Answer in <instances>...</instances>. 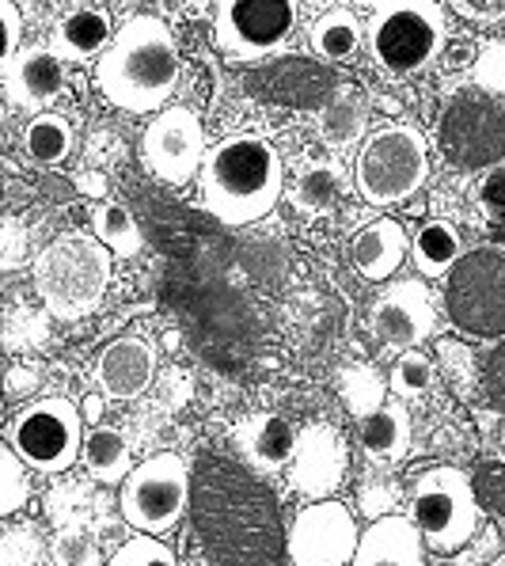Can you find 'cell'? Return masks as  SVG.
Returning a JSON list of instances; mask_svg holds the SVG:
<instances>
[{"instance_id": "6da1fadb", "label": "cell", "mask_w": 505, "mask_h": 566, "mask_svg": "<svg viewBox=\"0 0 505 566\" xmlns=\"http://www.w3.org/2000/svg\"><path fill=\"white\" fill-rule=\"evenodd\" d=\"M182 76L179 42L156 15H134L115 31L111 46L95 61V88L126 115L160 111L176 95Z\"/></svg>"}, {"instance_id": "7a4b0ae2", "label": "cell", "mask_w": 505, "mask_h": 566, "mask_svg": "<svg viewBox=\"0 0 505 566\" xmlns=\"http://www.w3.org/2000/svg\"><path fill=\"white\" fill-rule=\"evenodd\" d=\"M285 195L282 153L259 134H229L209 145L198 168V198L221 224L263 221Z\"/></svg>"}, {"instance_id": "3957f363", "label": "cell", "mask_w": 505, "mask_h": 566, "mask_svg": "<svg viewBox=\"0 0 505 566\" xmlns=\"http://www.w3.org/2000/svg\"><path fill=\"white\" fill-rule=\"evenodd\" d=\"M111 259L115 255L88 232H65V237L50 240L31 266L34 293L46 304L50 316L65 319V324L92 316L107 297Z\"/></svg>"}, {"instance_id": "277c9868", "label": "cell", "mask_w": 505, "mask_h": 566, "mask_svg": "<svg viewBox=\"0 0 505 566\" xmlns=\"http://www.w3.org/2000/svg\"><path fill=\"white\" fill-rule=\"evenodd\" d=\"M430 179V145L407 122H388L365 134L354 156V190L369 206L388 209L407 202Z\"/></svg>"}, {"instance_id": "5b68a950", "label": "cell", "mask_w": 505, "mask_h": 566, "mask_svg": "<svg viewBox=\"0 0 505 566\" xmlns=\"http://www.w3.org/2000/svg\"><path fill=\"white\" fill-rule=\"evenodd\" d=\"M445 12L438 0H388L365 28L369 54L391 76H414L445 46Z\"/></svg>"}, {"instance_id": "8992f818", "label": "cell", "mask_w": 505, "mask_h": 566, "mask_svg": "<svg viewBox=\"0 0 505 566\" xmlns=\"http://www.w3.org/2000/svg\"><path fill=\"white\" fill-rule=\"evenodd\" d=\"M407 506H411V521L425 547H433L438 555H456L483 528V510H478L472 479L449 464L414 475Z\"/></svg>"}, {"instance_id": "52a82bcc", "label": "cell", "mask_w": 505, "mask_h": 566, "mask_svg": "<svg viewBox=\"0 0 505 566\" xmlns=\"http://www.w3.org/2000/svg\"><path fill=\"white\" fill-rule=\"evenodd\" d=\"M449 324L464 338L494 343L505 335V251L475 248L445 274Z\"/></svg>"}, {"instance_id": "ba28073f", "label": "cell", "mask_w": 505, "mask_h": 566, "mask_svg": "<svg viewBox=\"0 0 505 566\" xmlns=\"http://www.w3.org/2000/svg\"><path fill=\"white\" fill-rule=\"evenodd\" d=\"M84 415L73 399H34L8 422V449L42 475H57L81 460Z\"/></svg>"}, {"instance_id": "9c48e42d", "label": "cell", "mask_w": 505, "mask_h": 566, "mask_svg": "<svg viewBox=\"0 0 505 566\" xmlns=\"http://www.w3.org/2000/svg\"><path fill=\"white\" fill-rule=\"evenodd\" d=\"M190 502V468L179 452H156L122 479L118 510L134 533L164 536L182 521Z\"/></svg>"}, {"instance_id": "30bf717a", "label": "cell", "mask_w": 505, "mask_h": 566, "mask_svg": "<svg viewBox=\"0 0 505 566\" xmlns=\"http://www.w3.org/2000/svg\"><path fill=\"white\" fill-rule=\"evenodd\" d=\"M433 137L456 171H486L505 160V103L483 92L456 95L441 111Z\"/></svg>"}, {"instance_id": "8fae6325", "label": "cell", "mask_w": 505, "mask_h": 566, "mask_svg": "<svg viewBox=\"0 0 505 566\" xmlns=\"http://www.w3.org/2000/svg\"><path fill=\"white\" fill-rule=\"evenodd\" d=\"M301 0H221L213 39L229 61H263L290 46Z\"/></svg>"}, {"instance_id": "7c38bea8", "label": "cell", "mask_w": 505, "mask_h": 566, "mask_svg": "<svg viewBox=\"0 0 505 566\" xmlns=\"http://www.w3.org/2000/svg\"><path fill=\"white\" fill-rule=\"evenodd\" d=\"M206 156V129L190 107H164L141 134V160L156 179L182 187L198 179Z\"/></svg>"}, {"instance_id": "4fadbf2b", "label": "cell", "mask_w": 505, "mask_h": 566, "mask_svg": "<svg viewBox=\"0 0 505 566\" xmlns=\"http://www.w3.org/2000/svg\"><path fill=\"white\" fill-rule=\"evenodd\" d=\"M357 533L354 510L335 499L308 502L290 525V563L293 566H350Z\"/></svg>"}, {"instance_id": "5bb4252c", "label": "cell", "mask_w": 505, "mask_h": 566, "mask_svg": "<svg viewBox=\"0 0 505 566\" xmlns=\"http://www.w3.org/2000/svg\"><path fill=\"white\" fill-rule=\"evenodd\" d=\"M369 331L385 350H414L438 331V304L422 282H391L369 304Z\"/></svg>"}, {"instance_id": "9a60e30c", "label": "cell", "mask_w": 505, "mask_h": 566, "mask_svg": "<svg viewBox=\"0 0 505 566\" xmlns=\"http://www.w3.org/2000/svg\"><path fill=\"white\" fill-rule=\"evenodd\" d=\"M346 468H350V449H346L343 430L330 422H312L297 433V452L290 460V491L308 502L330 499L346 483Z\"/></svg>"}, {"instance_id": "2e32d148", "label": "cell", "mask_w": 505, "mask_h": 566, "mask_svg": "<svg viewBox=\"0 0 505 566\" xmlns=\"http://www.w3.org/2000/svg\"><path fill=\"white\" fill-rule=\"evenodd\" d=\"M338 73L327 61L308 57H282L270 65L255 69L248 76V92L274 107H297V111H319L338 88Z\"/></svg>"}, {"instance_id": "e0dca14e", "label": "cell", "mask_w": 505, "mask_h": 566, "mask_svg": "<svg viewBox=\"0 0 505 566\" xmlns=\"http://www.w3.org/2000/svg\"><path fill=\"white\" fill-rule=\"evenodd\" d=\"M156 346L141 335H122L107 343L95 358V385L107 399H129L145 396L156 380Z\"/></svg>"}, {"instance_id": "ac0fdd59", "label": "cell", "mask_w": 505, "mask_h": 566, "mask_svg": "<svg viewBox=\"0 0 505 566\" xmlns=\"http://www.w3.org/2000/svg\"><path fill=\"white\" fill-rule=\"evenodd\" d=\"M61 92H65V61L57 57V50L28 46L8 57L4 65L8 103H15L23 111H39L46 103H54Z\"/></svg>"}, {"instance_id": "d6986e66", "label": "cell", "mask_w": 505, "mask_h": 566, "mask_svg": "<svg viewBox=\"0 0 505 566\" xmlns=\"http://www.w3.org/2000/svg\"><path fill=\"white\" fill-rule=\"evenodd\" d=\"M232 449H236L255 472L274 475L290 468L293 452H297V430H293L282 415L255 411L232 426Z\"/></svg>"}, {"instance_id": "ffe728a7", "label": "cell", "mask_w": 505, "mask_h": 566, "mask_svg": "<svg viewBox=\"0 0 505 566\" xmlns=\"http://www.w3.org/2000/svg\"><path fill=\"white\" fill-rule=\"evenodd\" d=\"M350 566H425V539L411 517L388 513L361 533Z\"/></svg>"}, {"instance_id": "44dd1931", "label": "cell", "mask_w": 505, "mask_h": 566, "mask_svg": "<svg viewBox=\"0 0 505 566\" xmlns=\"http://www.w3.org/2000/svg\"><path fill=\"white\" fill-rule=\"evenodd\" d=\"M407 255H411V237L396 217H377L350 240V263L365 282H388Z\"/></svg>"}, {"instance_id": "7402d4cb", "label": "cell", "mask_w": 505, "mask_h": 566, "mask_svg": "<svg viewBox=\"0 0 505 566\" xmlns=\"http://www.w3.org/2000/svg\"><path fill=\"white\" fill-rule=\"evenodd\" d=\"M357 441L361 452L377 468H396L411 452V415L403 403H380L372 415L357 418Z\"/></svg>"}, {"instance_id": "603a6c76", "label": "cell", "mask_w": 505, "mask_h": 566, "mask_svg": "<svg viewBox=\"0 0 505 566\" xmlns=\"http://www.w3.org/2000/svg\"><path fill=\"white\" fill-rule=\"evenodd\" d=\"M369 129V95L354 84H338L330 92V99L316 111V134L327 149L343 153L354 149L361 142V134Z\"/></svg>"}, {"instance_id": "cb8c5ba5", "label": "cell", "mask_w": 505, "mask_h": 566, "mask_svg": "<svg viewBox=\"0 0 505 566\" xmlns=\"http://www.w3.org/2000/svg\"><path fill=\"white\" fill-rule=\"evenodd\" d=\"M111 39H115V28H111L107 12L84 4L73 8L69 15H61L54 31V50L61 61H92L111 46Z\"/></svg>"}, {"instance_id": "d4e9b609", "label": "cell", "mask_w": 505, "mask_h": 566, "mask_svg": "<svg viewBox=\"0 0 505 566\" xmlns=\"http://www.w3.org/2000/svg\"><path fill=\"white\" fill-rule=\"evenodd\" d=\"M81 464L95 483L118 486L122 479L134 472V457H129L126 433L115 430V426H95V430H88L81 441Z\"/></svg>"}, {"instance_id": "484cf974", "label": "cell", "mask_w": 505, "mask_h": 566, "mask_svg": "<svg viewBox=\"0 0 505 566\" xmlns=\"http://www.w3.org/2000/svg\"><path fill=\"white\" fill-rule=\"evenodd\" d=\"M308 42H312V50H316V57L327 61V65L354 61L365 42L361 20H357L354 12H346V8H330V12H324L316 23H312Z\"/></svg>"}, {"instance_id": "4316f807", "label": "cell", "mask_w": 505, "mask_h": 566, "mask_svg": "<svg viewBox=\"0 0 505 566\" xmlns=\"http://www.w3.org/2000/svg\"><path fill=\"white\" fill-rule=\"evenodd\" d=\"M464 255V237L449 221H425L411 237V259L422 277H445Z\"/></svg>"}, {"instance_id": "83f0119b", "label": "cell", "mask_w": 505, "mask_h": 566, "mask_svg": "<svg viewBox=\"0 0 505 566\" xmlns=\"http://www.w3.org/2000/svg\"><path fill=\"white\" fill-rule=\"evenodd\" d=\"M346 195V176L338 164H327V160H316L301 171L297 187H293V206L308 217H324L330 209L338 206V198Z\"/></svg>"}, {"instance_id": "f1b7e54d", "label": "cell", "mask_w": 505, "mask_h": 566, "mask_svg": "<svg viewBox=\"0 0 505 566\" xmlns=\"http://www.w3.org/2000/svg\"><path fill=\"white\" fill-rule=\"evenodd\" d=\"M73 145H76L73 122L61 115H34L28 122V129H23V153H28L34 164H42V168L69 160Z\"/></svg>"}, {"instance_id": "f546056e", "label": "cell", "mask_w": 505, "mask_h": 566, "mask_svg": "<svg viewBox=\"0 0 505 566\" xmlns=\"http://www.w3.org/2000/svg\"><path fill=\"white\" fill-rule=\"evenodd\" d=\"M92 237L99 240L103 248L111 251V255H118V259H134V255H141V248H145L141 224H137L134 213H129L126 206H118V202L95 206Z\"/></svg>"}, {"instance_id": "4dcf8cb0", "label": "cell", "mask_w": 505, "mask_h": 566, "mask_svg": "<svg viewBox=\"0 0 505 566\" xmlns=\"http://www.w3.org/2000/svg\"><path fill=\"white\" fill-rule=\"evenodd\" d=\"M88 506H95V494L84 483H73V479H65V483L46 494V517L57 528H84V533H92L95 510Z\"/></svg>"}, {"instance_id": "1f68e13d", "label": "cell", "mask_w": 505, "mask_h": 566, "mask_svg": "<svg viewBox=\"0 0 505 566\" xmlns=\"http://www.w3.org/2000/svg\"><path fill=\"white\" fill-rule=\"evenodd\" d=\"M385 377H380L372 365H346L338 373V391H343V403L350 407L357 418L372 415L385 403Z\"/></svg>"}, {"instance_id": "d6a6232c", "label": "cell", "mask_w": 505, "mask_h": 566, "mask_svg": "<svg viewBox=\"0 0 505 566\" xmlns=\"http://www.w3.org/2000/svg\"><path fill=\"white\" fill-rule=\"evenodd\" d=\"M433 385H438V365L425 358L422 350H399L396 365H391V377H388V388L396 391L399 399H422L430 396Z\"/></svg>"}, {"instance_id": "836d02e7", "label": "cell", "mask_w": 505, "mask_h": 566, "mask_svg": "<svg viewBox=\"0 0 505 566\" xmlns=\"http://www.w3.org/2000/svg\"><path fill=\"white\" fill-rule=\"evenodd\" d=\"M103 563L107 559L99 555V544H95L92 533H84V528H57L42 566H103Z\"/></svg>"}, {"instance_id": "e575fe53", "label": "cell", "mask_w": 505, "mask_h": 566, "mask_svg": "<svg viewBox=\"0 0 505 566\" xmlns=\"http://www.w3.org/2000/svg\"><path fill=\"white\" fill-rule=\"evenodd\" d=\"M50 539L39 525H12L0 533V566H42Z\"/></svg>"}, {"instance_id": "d590c367", "label": "cell", "mask_w": 505, "mask_h": 566, "mask_svg": "<svg viewBox=\"0 0 505 566\" xmlns=\"http://www.w3.org/2000/svg\"><path fill=\"white\" fill-rule=\"evenodd\" d=\"M103 566H179V559L164 539H156L149 533H134L129 539H122L115 555Z\"/></svg>"}, {"instance_id": "8d00e7d4", "label": "cell", "mask_w": 505, "mask_h": 566, "mask_svg": "<svg viewBox=\"0 0 505 566\" xmlns=\"http://www.w3.org/2000/svg\"><path fill=\"white\" fill-rule=\"evenodd\" d=\"M399 502H403V491H399L396 479L385 472H369L361 479V486H357V510L369 521L399 513Z\"/></svg>"}, {"instance_id": "74e56055", "label": "cell", "mask_w": 505, "mask_h": 566, "mask_svg": "<svg viewBox=\"0 0 505 566\" xmlns=\"http://www.w3.org/2000/svg\"><path fill=\"white\" fill-rule=\"evenodd\" d=\"M31 499V479L28 464L15 457L12 449H0V517H12Z\"/></svg>"}, {"instance_id": "f35d334b", "label": "cell", "mask_w": 505, "mask_h": 566, "mask_svg": "<svg viewBox=\"0 0 505 566\" xmlns=\"http://www.w3.org/2000/svg\"><path fill=\"white\" fill-rule=\"evenodd\" d=\"M475 206H478V213L486 217V224H491V229L505 232V160L491 164V168L478 176Z\"/></svg>"}, {"instance_id": "ab89813d", "label": "cell", "mask_w": 505, "mask_h": 566, "mask_svg": "<svg viewBox=\"0 0 505 566\" xmlns=\"http://www.w3.org/2000/svg\"><path fill=\"white\" fill-rule=\"evenodd\" d=\"M20 34H23V20L15 12V4L12 0H0V69L20 50Z\"/></svg>"}, {"instance_id": "60d3db41", "label": "cell", "mask_w": 505, "mask_h": 566, "mask_svg": "<svg viewBox=\"0 0 505 566\" xmlns=\"http://www.w3.org/2000/svg\"><path fill=\"white\" fill-rule=\"evenodd\" d=\"M464 547H472V552H467V555L460 552V555H456V566H478V563H486V559H491V552H498V528L486 525V528H483V536L475 533Z\"/></svg>"}, {"instance_id": "b9f144b4", "label": "cell", "mask_w": 505, "mask_h": 566, "mask_svg": "<svg viewBox=\"0 0 505 566\" xmlns=\"http://www.w3.org/2000/svg\"><path fill=\"white\" fill-rule=\"evenodd\" d=\"M486 391H491L498 403H505V335H502V343H498V350L491 354V361H486Z\"/></svg>"}, {"instance_id": "7bdbcfd3", "label": "cell", "mask_w": 505, "mask_h": 566, "mask_svg": "<svg viewBox=\"0 0 505 566\" xmlns=\"http://www.w3.org/2000/svg\"><path fill=\"white\" fill-rule=\"evenodd\" d=\"M34 385H39V377H34V369H12L8 373V396H23V391H34Z\"/></svg>"}, {"instance_id": "ee69618b", "label": "cell", "mask_w": 505, "mask_h": 566, "mask_svg": "<svg viewBox=\"0 0 505 566\" xmlns=\"http://www.w3.org/2000/svg\"><path fill=\"white\" fill-rule=\"evenodd\" d=\"M81 415L88 418V422H99V415H103V399H99V396H88V399H84V403H81Z\"/></svg>"}, {"instance_id": "f6af8a7d", "label": "cell", "mask_w": 505, "mask_h": 566, "mask_svg": "<svg viewBox=\"0 0 505 566\" xmlns=\"http://www.w3.org/2000/svg\"><path fill=\"white\" fill-rule=\"evenodd\" d=\"M301 4H308V8H335L338 0H301Z\"/></svg>"}, {"instance_id": "bcb514c9", "label": "cell", "mask_w": 505, "mask_h": 566, "mask_svg": "<svg viewBox=\"0 0 505 566\" xmlns=\"http://www.w3.org/2000/svg\"><path fill=\"white\" fill-rule=\"evenodd\" d=\"M357 4H365V8H380V4H388V0H357Z\"/></svg>"}, {"instance_id": "7dc6e473", "label": "cell", "mask_w": 505, "mask_h": 566, "mask_svg": "<svg viewBox=\"0 0 505 566\" xmlns=\"http://www.w3.org/2000/svg\"><path fill=\"white\" fill-rule=\"evenodd\" d=\"M498 449H502V457H505V422H502V430H498Z\"/></svg>"}, {"instance_id": "c3c4849f", "label": "cell", "mask_w": 505, "mask_h": 566, "mask_svg": "<svg viewBox=\"0 0 505 566\" xmlns=\"http://www.w3.org/2000/svg\"><path fill=\"white\" fill-rule=\"evenodd\" d=\"M491 566H505V559H502V563H491Z\"/></svg>"}, {"instance_id": "681fc988", "label": "cell", "mask_w": 505, "mask_h": 566, "mask_svg": "<svg viewBox=\"0 0 505 566\" xmlns=\"http://www.w3.org/2000/svg\"><path fill=\"white\" fill-rule=\"evenodd\" d=\"M0 118H4V111H0Z\"/></svg>"}]
</instances>
